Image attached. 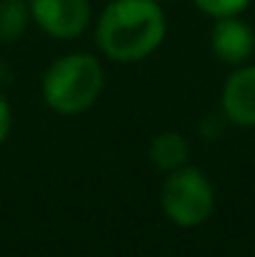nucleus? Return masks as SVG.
I'll use <instances>...</instances> for the list:
<instances>
[{"mask_svg":"<svg viewBox=\"0 0 255 257\" xmlns=\"http://www.w3.org/2000/svg\"><path fill=\"white\" fill-rule=\"evenodd\" d=\"M220 110L230 125L255 127V65H238L220 92Z\"/></svg>","mask_w":255,"mask_h":257,"instance_id":"423d86ee","label":"nucleus"},{"mask_svg":"<svg viewBox=\"0 0 255 257\" xmlns=\"http://www.w3.org/2000/svg\"><path fill=\"white\" fill-rule=\"evenodd\" d=\"M158 3H165V0H158Z\"/></svg>","mask_w":255,"mask_h":257,"instance_id":"9b49d317","label":"nucleus"},{"mask_svg":"<svg viewBox=\"0 0 255 257\" xmlns=\"http://www.w3.org/2000/svg\"><path fill=\"white\" fill-rule=\"evenodd\" d=\"M33 23L53 40H75L90 25V0H28Z\"/></svg>","mask_w":255,"mask_h":257,"instance_id":"20e7f679","label":"nucleus"},{"mask_svg":"<svg viewBox=\"0 0 255 257\" xmlns=\"http://www.w3.org/2000/svg\"><path fill=\"white\" fill-rule=\"evenodd\" d=\"M148 155H150V163H153L158 170L170 172V170H175V168H180V165L188 163L190 145H188V140H185L180 133L165 130V133H158V135L153 138Z\"/></svg>","mask_w":255,"mask_h":257,"instance_id":"0eeeda50","label":"nucleus"},{"mask_svg":"<svg viewBox=\"0 0 255 257\" xmlns=\"http://www.w3.org/2000/svg\"><path fill=\"white\" fill-rule=\"evenodd\" d=\"M10 127H13V110H10V102L0 95V145L8 140Z\"/></svg>","mask_w":255,"mask_h":257,"instance_id":"9d476101","label":"nucleus"},{"mask_svg":"<svg viewBox=\"0 0 255 257\" xmlns=\"http://www.w3.org/2000/svg\"><path fill=\"white\" fill-rule=\"evenodd\" d=\"M105 3H110V0H105Z\"/></svg>","mask_w":255,"mask_h":257,"instance_id":"f8f14e48","label":"nucleus"},{"mask_svg":"<svg viewBox=\"0 0 255 257\" xmlns=\"http://www.w3.org/2000/svg\"><path fill=\"white\" fill-rule=\"evenodd\" d=\"M105 87V70L90 53H68L48 65L40 80L45 105L63 115L75 117L90 110Z\"/></svg>","mask_w":255,"mask_h":257,"instance_id":"f03ea898","label":"nucleus"},{"mask_svg":"<svg viewBox=\"0 0 255 257\" xmlns=\"http://www.w3.org/2000/svg\"><path fill=\"white\" fill-rule=\"evenodd\" d=\"M168 35V18L158 0H110L95 23V45L108 60L140 63Z\"/></svg>","mask_w":255,"mask_h":257,"instance_id":"f257e3e1","label":"nucleus"},{"mask_svg":"<svg viewBox=\"0 0 255 257\" xmlns=\"http://www.w3.org/2000/svg\"><path fill=\"white\" fill-rule=\"evenodd\" d=\"M160 207L178 227L203 225L215 210V190L210 177L188 163L170 170L160 187Z\"/></svg>","mask_w":255,"mask_h":257,"instance_id":"7ed1b4c3","label":"nucleus"},{"mask_svg":"<svg viewBox=\"0 0 255 257\" xmlns=\"http://www.w3.org/2000/svg\"><path fill=\"white\" fill-rule=\"evenodd\" d=\"M193 5L215 20L225 15H240L250 5V0H193Z\"/></svg>","mask_w":255,"mask_h":257,"instance_id":"1a4fd4ad","label":"nucleus"},{"mask_svg":"<svg viewBox=\"0 0 255 257\" xmlns=\"http://www.w3.org/2000/svg\"><path fill=\"white\" fill-rule=\"evenodd\" d=\"M30 18L28 0H0V43H15L25 35Z\"/></svg>","mask_w":255,"mask_h":257,"instance_id":"6e6552de","label":"nucleus"},{"mask_svg":"<svg viewBox=\"0 0 255 257\" xmlns=\"http://www.w3.org/2000/svg\"><path fill=\"white\" fill-rule=\"evenodd\" d=\"M210 50L225 65H245L255 53V30L240 15L215 18L210 30Z\"/></svg>","mask_w":255,"mask_h":257,"instance_id":"39448f33","label":"nucleus"}]
</instances>
